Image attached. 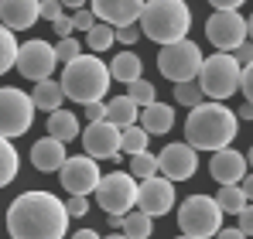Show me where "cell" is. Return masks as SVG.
<instances>
[{
    "label": "cell",
    "mask_w": 253,
    "mask_h": 239,
    "mask_svg": "<svg viewBox=\"0 0 253 239\" xmlns=\"http://www.w3.org/2000/svg\"><path fill=\"white\" fill-rule=\"evenodd\" d=\"M7 233L14 239H65L69 212L51 192H21L7 208Z\"/></svg>",
    "instance_id": "obj_1"
},
{
    "label": "cell",
    "mask_w": 253,
    "mask_h": 239,
    "mask_svg": "<svg viewBox=\"0 0 253 239\" xmlns=\"http://www.w3.org/2000/svg\"><path fill=\"white\" fill-rule=\"evenodd\" d=\"M240 133V120L229 106L202 99L199 106H192V113L185 120V144L195 151H222L236 140Z\"/></svg>",
    "instance_id": "obj_2"
},
{
    "label": "cell",
    "mask_w": 253,
    "mask_h": 239,
    "mask_svg": "<svg viewBox=\"0 0 253 239\" xmlns=\"http://www.w3.org/2000/svg\"><path fill=\"white\" fill-rule=\"evenodd\" d=\"M110 69L103 65L99 55H76L65 69H62V96L89 106V103H103V96L110 92Z\"/></svg>",
    "instance_id": "obj_3"
},
{
    "label": "cell",
    "mask_w": 253,
    "mask_h": 239,
    "mask_svg": "<svg viewBox=\"0 0 253 239\" xmlns=\"http://www.w3.org/2000/svg\"><path fill=\"white\" fill-rule=\"evenodd\" d=\"M192 28V7L185 0H144L140 10V38H151L154 44L188 38Z\"/></svg>",
    "instance_id": "obj_4"
},
{
    "label": "cell",
    "mask_w": 253,
    "mask_h": 239,
    "mask_svg": "<svg viewBox=\"0 0 253 239\" xmlns=\"http://www.w3.org/2000/svg\"><path fill=\"white\" fill-rule=\"evenodd\" d=\"M240 62L229 55V51H219V55H212V58H202V65H199V89H202V96L212 99V103H222V99H229L233 92H236V79H240Z\"/></svg>",
    "instance_id": "obj_5"
},
{
    "label": "cell",
    "mask_w": 253,
    "mask_h": 239,
    "mask_svg": "<svg viewBox=\"0 0 253 239\" xmlns=\"http://www.w3.org/2000/svg\"><path fill=\"white\" fill-rule=\"evenodd\" d=\"M178 229L181 236L192 239H212L222 229V212L212 195H188L178 208Z\"/></svg>",
    "instance_id": "obj_6"
},
{
    "label": "cell",
    "mask_w": 253,
    "mask_h": 239,
    "mask_svg": "<svg viewBox=\"0 0 253 239\" xmlns=\"http://www.w3.org/2000/svg\"><path fill=\"white\" fill-rule=\"evenodd\" d=\"M199 65H202V48L195 41L181 38L171 41V44H161V55H158V69L161 76L171 82H192L199 76Z\"/></svg>",
    "instance_id": "obj_7"
},
{
    "label": "cell",
    "mask_w": 253,
    "mask_h": 239,
    "mask_svg": "<svg viewBox=\"0 0 253 239\" xmlns=\"http://www.w3.org/2000/svg\"><path fill=\"white\" fill-rule=\"evenodd\" d=\"M31 123H35V103H31V96L21 92V89H14V85L0 89V137L17 140V137H24L31 130Z\"/></svg>",
    "instance_id": "obj_8"
},
{
    "label": "cell",
    "mask_w": 253,
    "mask_h": 239,
    "mask_svg": "<svg viewBox=\"0 0 253 239\" xmlns=\"http://www.w3.org/2000/svg\"><path fill=\"white\" fill-rule=\"evenodd\" d=\"M92 195H96L99 208H103L106 215H126V212L137 205V178H130L126 171L103 174L99 185L92 188Z\"/></svg>",
    "instance_id": "obj_9"
},
{
    "label": "cell",
    "mask_w": 253,
    "mask_h": 239,
    "mask_svg": "<svg viewBox=\"0 0 253 239\" xmlns=\"http://www.w3.org/2000/svg\"><path fill=\"white\" fill-rule=\"evenodd\" d=\"M206 38L219 51H236V44L250 41V21L236 10H215L206 21Z\"/></svg>",
    "instance_id": "obj_10"
},
{
    "label": "cell",
    "mask_w": 253,
    "mask_h": 239,
    "mask_svg": "<svg viewBox=\"0 0 253 239\" xmlns=\"http://www.w3.org/2000/svg\"><path fill=\"white\" fill-rule=\"evenodd\" d=\"M55 65H58V58H55V48H51L48 41L31 38V41H24V44H17V62H14V69H21L24 79H31V82L51 79Z\"/></svg>",
    "instance_id": "obj_11"
},
{
    "label": "cell",
    "mask_w": 253,
    "mask_h": 239,
    "mask_svg": "<svg viewBox=\"0 0 253 239\" xmlns=\"http://www.w3.org/2000/svg\"><path fill=\"white\" fill-rule=\"evenodd\" d=\"M174 181L168 178H161V174H151V178H144V181H137V208L144 212V215H168L171 208H174Z\"/></svg>",
    "instance_id": "obj_12"
},
{
    "label": "cell",
    "mask_w": 253,
    "mask_h": 239,
    "mask_svg": "<svg viewBox=\"0 0 253 239\" xmlns=\"http://www.w3.org/2000/svg\"><path fill=\"white\" fill-rule=\"evenodd\" d=\"M58 181L69 195H89L96 185H99V167L89 154H76V158H65L58 167Z\"/></svg>",
    "instance_id": "obj_13"
},
{
    "label": "cell",
    "mask_w": 253,
    "mask_h": 239,
    "mask_svg": "<svg viewBox=\"0 0 253 239\" xmlns=\"http://www.w3.org/2000/svg\"><path fill=\"white\" fill-rule=\"evenodd\" d=\"M83 147L92 160H117L120 158V126L110 120H96L83 130Z\"/></svg>",
    "instance_id": "obj_14"
},
{
    "label": "cell",
    "mask_w": 253,
    "mask_h": 239,
    "mask_svg": "<svg viewBox=\"0 0 253 239\" xmlns=\"http://www.w3.org/2000/svg\"><path fill=\"white\" fill-rule=\"evenodd\" d=\"M158 171H161V178H168V181H188V178L199 171V151L188 147L185 140L168 144V147L158 154Z\"/></svg>",
    "instance_id": "obj_15"
},
{
    "label": "cell",
    "mask_w": 253,
    "mask_h": 239,
    "mask_svg": "<svg viewBox=\"0 0 253 239\" xmlns=\"http://www.w3.org/2000/svg\"><path fill=\"white\" fill-rule=\"evenodd\" d=\"M89 10L96 21H103L110 28H130L140 21L144 0H89Z\"/></svg>",
    "instance_id": "obj_16"
},
{
    "label": "cell",
    "mask_w": 253,
    "mask_h": 239,
    "mask_svg": "<svg viewBox=\"0 0 253 239\" xmlns=\"http://www.w3.org/2000/svg\"><path fill=\"white\" fill-rule=\"evenodd\" d=\"M247 164H250L247 154H240V151H233V147H222V151H212L209 174L219 185H240V178L247 174Z\"/></svg>",
    "instance_id": "obj_17"
},
{
    "label": "cell",
    "mask_w": 253,
    "mask_h": 239,
    "mask_svg": "<svg viewBox=\"0 0 253 239\" xmlns=\"http://www.w3.org/2000/svg\"><path fill=\"white\" fill-rule=\"evenodd\" d=\"M38 17V0H0V24L10 31H28L35 28Z\"/></svg>",
    "instance_id": "obj_18"
},
{
    "label": "cell",
    "mask_w": 253,
    "mask_h": 239,
    "mask_svg": "<svg viewBox=\"0 0 253 239\" xmlns=\"http://www.w3.org/2000/svg\"><path fill=\"white\" fill-rule=\"evenodd\" d=\"M137 126L147 133V137H165L174 130V110H171L168 103H147V106H140V113H137Z\"/></svg>",
    "instance_id": "obj_19"
},
{
    "label": "cell",
    "mask_w": 253,
    "mask_h": 239,
    "mask_svg": "<svg viewBox=\"0 0 253 239\" xmlns=\"http://www.w3.org/2000/svg\"><path fill=\"white\" fill-rule=\"evenodd\" d=\"M65 158H69L65 144H62V140H55V137H48V133H44L42 140L31 147V164H35V171H42V174H51V171H58Z\"/></svg>",
    "instance_id": "obj_20"
},
{
    "label": "cell",
    "mask_w": 253,
    "mask_h": 239,
    "mask_svg": "<svg viewBox=\"0 0 253 239\" xmlns=\"http://www.w3.org/2000/svg\"><path fill=\"white\" fill-rule=\"evenodd\" d=\"M110 79H117V82H133V79H140V72H144V58L137 55V51H120L110 65Z\"/></svg>",
    "instance_id": "obj_21"
},
{
    "label": "cell",
    "mask_w": 253,
    "mask_h": 239,
    "mask_svg": "<svg viewBox=\"0 0 253 239\" xmlns=\"http://www.w3.org/2000/svg\"><path fill=\"white\" fill-rule=\"evenodd\" d=\"M48 137H55V140H62V144L76 140V137H79V120H76V113H69V110H51V113H48Z\"/></svg>",
    "instance_id": "obj_22"
},
{
    "label": "cell",
    "mask_w": 253,
    "mask_h": 239,
    "mask_svg": "<svg viewBox=\"0 0 253 239\" xmlns=\"http://www.w3.org/2000/svg\"><path fill=\"white\" fill-rule=\"evenodd\" d=\"M62 85L51 79L44 82H35V92H31V103H35V110H44V113H51V110H62Z\"/></svg>",
    "instance_id": "obj_23"
},
{
    "label": "cell",
    "mask_w": 253,
    "mask_h": 239,
    "mask_svg": "<svg viewBox=\"0 0 253 239\" xmlns=\"http://www.w3.org/2000/svg\"><path fill=\"white\" fill-rule=\"evenodd\" d=\"M17 174H21V154H17L14 140L0 137V188H7Z\"/></svg>",
    "instance_id": "obj_24"
},
{
    "label": "cell",
    "mask_w": 253,
    "mask_h": 239,
    "mask_svg": "<svg viewBox=\"0 0 253 239\" xmlns=\"http://www.w3.org/2000/svg\"><path fill=\"white\" fill-rule=\"evenodd\" d=\"M137 113H140V106H133L126 96H113L110 103H106V120L113 123V126H133L137 123Z\"/></svg>",
    "instance_id": "obj_25"
},
{
    "label": "cell",
    "mask_w": 253,
    "mask_h": 239,
    "mask_svg": "<svg viewBox=\"0 0 253 239\" xmlns=\"http://www.w3.org/2000/svg\"><path fill=\"white\" fill-rule=\"evenodd\" d=\"M151 222H154L151 215H144L140 208H130V212L124 215V226H120V233H124L126 239H147V236H151V229H154Z\"/></svg>",
    "instance_id": "obj_26"
},
{
    "label": "cell",
    "mask_w": 253,
    "mask_h": 239,
    "mask_svg": "<svg viewBox=\"0 0 253 239\" xmlns=\"http://www.w3.org/2000/svg\"><path fill=\"white\" fill-rule=\"evenodd\" d=\"M247 201H250V199L240 192V185H219L215 205H219V212H222V215H226V212H233V215H236V212H240Z\"/></svg>",
    "instance_id": "obj_27"
},
{
    "label": "cell",
    "mask_w": 253,
    "mask_h": 239,
    "mask_svg": "<svg viewBox=\"0 0 253 239\" xmlns=\"http://www.w3.org/2000/svg\"><path fill=\"white\" fill-rule=\"evenodd\" d=\"M147 133L133 123V126H124L120 130V154H140V151H147Z\"/></svg>",
    "instance_id": "obj_28"
},
{
    "label": "cell",
    "mask_w": 253,
    "mask_h": 239,
    "mask_svg": "<svg viewBox=\"0 0 253 239\" xmlns=\"http://www.w3.org/2000/svg\"><path fill=\"white\" fill-rule=\"evenodd\" d=\"M126 174H130V178H137V181H144V178L158 174V154H151V151L130 154V171H126Z\"/></svg>",
    "instance_id": "obj_29"
},
{
    "label": "cell",
    "mask_w": 253,
    "mask_h": 239,
    "mask_svg": "<svg viewBox=\"0 0 253 239\" xmlns=\"http://www.w3.org/2000/svg\"><path fill=\"white\" fill-rule=\"evenodd\" d=\"M14 62H17V38H14V31H10V28H3V24H0V76H3V72H10V69H14Z\"/></svg>",
    "instance_id": "obj_30"
},
{
    "label": "cell",
    "mask_w": 253,
    "mask_h": 239,
    "mask_svg": "<svg viewBox=\"0 0 253 239\" xmlns=\"http://www.w3.org/2000/svg\"><path fill=\"white\" fill-rule=\"evenodd\" d=\"M85 44H89V51H92V55L106 51V48L113 44V28H110V24H103V21H96V24L85 31Z\"/></svg>",
    "instance_id": "obj_31"
},
{
    "label": "cell",
    "mask_w": 253,
    "mask_h": 239,
    "mask_svg": "<svg viewBox=\"0 0 253 239\" xmlns=\"http://www.w3.org/2000/svg\"><path fill=\"white\" fill-rule=\"evenodd\" d=\"M126 99H130L133 106H147V103H154L158 96H154V85L147 79H133V82H126Z\"/></svg>",
    "instance_id": "obj_32"
},
{
    "label": "cell",
    "mask_w": 253,
    "mask_h": 239,
    "mask_svg": "<svg viewBox=\"0 0 253 239\" xmlns=\"http://www.w3.org/2000/svg\"><path fill=\"white\" fill-rule=\"evenodd\" d=\"M206 96H202V89H199V82H174V103H181V106H199Z\"/></svg>",
    "instance_id": "obj_33"
},
{
    "label": "cell",
    "mask_w": 253,
    "mask_h": 239,
    "mask_svg": "<svg viewBox=\"0 0 253 239\" xmlns=\"http://www.w3.org/2000/svg\"><path fill=\"white\" fill-rule=\"evenodd\" d=\"M76 55H83L79 38H58V44H55V58H58V65H69Z\"/></svg>",
    "instance_id": "obj_34"
},
{
    "label": "cell",
    "mask_w": 253,
    "mask_h": 239,
    "mask_svg": "<svg viewBox=\"0 0 253 239\" xmlns=\"http://www.w3.org/2000/svg\"><path fill=\"white\" fill-rule=\"evenodd\" d=\"M62 205H65L69 219H83V215H89V199H85V195H69V201H62Z\"/></svg>",
    "instance_id": "obj_35"
},
{
    "label": "cell",
    "mask_w": 253,
    "mask_h": 239,
    "mask_svg": "<svg viewBox=\"0 0 253 239\" xmlns=\"http://www.w3.org/2000/svg\"><path fill=\"white\" fill-rule=\"evenodd\" d=\"M65 10H62V3L58 0H38V17H44V21H58Z\"/></svg>",
    "instance_id": "obj_36"
},
{
    "label": "cell",
    "mask_w": 253,
    "mask_h": 239,
    "mask_svg": "<svg viewBox=\"0 0 253 239\" xmlns=\"http://www.w3.org/2000/svg\"><path fill=\"white\" fill-rule=\"evenodd\" d=\"M113 41H120V44H137L140 41V31H137V24H130V28H113Z\"/></svg>",
    "instance_id": "obj_37"
},
{
    "label": "cell",
    "mask_w": 253,
    "mask_h": 239,
    "mask_svg": "<svg viewBox=\"0 0 253 239\" xmlns=\"http://www.w3.org/2000/svg\"><path fill=\"white\" fill-rule=\"evenodd\" d=\"M236 89H240V92H243L247 99L253 96V69H250V65H243V69H240V79H236Z\"/></svg>",
    "instance_id": "obj_38"
},
{
    "label": "cell",
    "mask_w": 253,
    "mask_h": 239,
    "mask_svg": "<svg viewBox=\"0 0 253 239\" xmlns=\"http://www.w3.org/2000/svg\"><path fill=\"white\" fill-rule=\"evenodd\" d=\"M72 24H76V31H89L96 24V17H92V10H72Z\"/></svg>",
    "instance_id": "obj_39"
},
{
    "label": "cell",
    "mask_w": 253,
    "mask_h": 239,
    "mask_svg": "<svg viewBox=\"0 0 253 239\" xmlns=\"http://www.w3.org/2000/svg\"><path fill=\"white\" fill-rule=\"evenodd\" d=\"M236 215H240V222H236V229H240L243 236H250V229H253V208H250V201H247V205H243V208H240Z\"/></svg>",
    "instance_id": "obj_40"
},
{
    "label": "cell",
    "mask_w": 253,
    "mask_h": 239,
    "mask_svg": "<svg viewBox=\"0 0 253 239\" xmlns=\"http://www.w3.org/2000/svg\"><path fill=\"white\" fill-rule=\"evenodd\" d=\"M51 24H55V35H58V38H72V35H76V24H72L69 14H62V17L51 21Z\"/></svg>",
    "instance_id": "obj_41"
},
{
    "label": "cell",
    "mask_w": 253,
    "mask_h": 239,
    "mask_svg": "<svg viewBox=\"0 0 253 239\" xmlns=\"http://www.w3.org/2000/svg\"><path fill=\"white\" fill-rule=\"evenodd\" d=\"M85 120H89V123L106 120V103H89V106H85Z\"/></svg>",
    "instance_id": "obj_42"
},
{
    "label": "cell",
    "mask_w": 253,
    "mask_h": 239,
    "mask_svg": "<svg viewBox=\"0 0 253 239\" xmlns=\"http://www.w3.org/2000/svg\"><path fill=\"white\" fill-rule=\"evenodd\" d=\"M250 58H253V44L250 41L236 44V62H240V65H250Z\"/></svg>",
    "instance_id": "obj_43"
},
{
    "label": "cell",
    "mask_w": 253,
    "mask_h": 239,
    "mask_svg": "<svg viewBox=\"0 0 253 239\" xmlns=\"http://www.w3.org/2000/svg\"><path fill=\"white\" fill-rule=\"evenodd\" d=\"M215 10H236V7H243V0H209Z\"/></svg>",
    "instance_id": "obj_44"
},
{
    "label": "cell",
    "mask_w": 253,
    "mask_h": 239,
    "mask_svg": "<svg viewBox=\"0 0 253 239\" xmlns=\"http://www.w3.org/2000/svg\"><path fill=\"white\" fill-rule=\"evenodd\" d=\"M215 239H247V236H243L240 229H226V226H222V229L215 233Z\"/></svg>",
    "instance_id": "obj_45"
},
{
    "label": "cell",
    "mask_w": 253,
    "mask_h": 239,
    "mask_svg": "<svg viewBox=\"0 0 253 239\" xmlns=\"http://www.w3.org/2000/svg\"><path fill=\"white\" fill-rule=\"evenodd\" d=\"M72 239H103V236H99L96 229H76V236H72Z\"/></svg>",
    "instance_id": "obj_46"
},
{
    "label": "cell",
    "mask_w": 253,
    "mask_h": 239,
    "mask_svg": "<svg viewBox=\"0 0 253 239\" xmlns=\"http://www.w3.org/2000/svg\"><path fill=\"white\" fill-rule=\"evenodd\" d=\"M58 3H62V10H83L85 0H58Z\"/></svg>",
    "instance_id": "obj_47"
},
{
    "label": "cell",
    "mask_w": 253,
    "mask_h": 239,
    "mask_svg": "<svg viewBox=\"0 0 253 239\" xmlns=\"http://www.w3.org/2000/svg\"><path fill=\"white\" fill-rule=\"evenodd\" d=\"M106 226H110V229H117V233H120V226H124V215H106Z\"/></svg>",
    "instance_id": "obj_48"
},
{
    "label": "cell",
    "mask_w": 253,
    "mask_h": 239,
    "mask_svg": "<svg viewBox=\"0 0 253 239\" xmlns=\"http://www.w3.org/2000/svg\"><path fill=\"white\" fill-rule=\"evenodd\" d=\"M250 117H253V110H250V103H247V106L240 110V117H236V120H250Z\"/></svg>",
    "instance_id": "obj_49"
},
{
    "label": "cell",
    "mask_w": 253,
    "mask_h": 239,
    "mask_svg": "<svg viewBox=\"0 0 253 239\" xmlns=\"http://www.w3.org/2000/svg\"><path fill=\"white\" fill-rule=\"evenodd\" d=\"M103 239H126L124 233H110V236H103Z\"/></svg>",
    "instance_id": "obj_50"
},
{
    "label": "cell",
    "mask_w": 253,
    "mask_h": 239,
    "mask_svg": "<svg viewBox=\"0 0 253 239\" xmlns=\"http://www.w3.org/2000/svg\"><path fill=\"white\" fill-rule=\"evenodd\" d=\"M174 239H192V236H174Z\"/></svg>",
    "instance_id": "obj_51"
}]
</instances>
